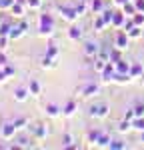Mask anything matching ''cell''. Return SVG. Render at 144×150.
<instances>
[{
    "instance_id": "cell-1",
    "label": "cell",
    "mask_w": 144,
    "mask_h": 150,
    "mask_svg": "<svg viewBox=\"0 0 144 150\" xmlns=\"http://www.w3.org/2000/svg\"><path fill=\"white\" fill-rule=\"evenodd\" d=\"M52 32H54V18L50 14H40V18H38V34L50 36Z\"/></svg>"
},
{
    "instance_id": "cell-2",
    "label": "cell",
    "mask_w": 144,
    "mask_h": 150,
    "mask_svg": "<svg viewBox=\"0 0 144 150\" xmlns=\"http://www.w3.org/2000/svg\"><path fill=\"white\" fill-rule=\"evenodd\" d=\"M58 12L60 16L64 18V20H68V22H76L78 20V12H76V6H68V4H62V6H58Z\"/></svg>"
},
{
    "instance_id": "cell-3",
    "label": "cell",
    "mask_w": 144,
    "mask_h": 150,
    "mask_svg": "<svg viewBox=\"0 0 144 150\" xmlns=\"http://www.w3.org/2000/svg\"><path fill=\"white\" fill-rule=\"evenodd\" d=\"M114 46L118 48V50H126V48L130 46V36L126 30H120L118 34L114 36Z\"/></svg>"
},
{
    "instance_id": "cell-4",
    "label": "cell",
    "mask_w": 144,
    "mask_h": 150,
    "mask_svg": "<svg viewBox=\"0 0 144 150\" xmlns=\"http://www.w3.org/2000/svg\"><path fill=\"white\" fill-rule=\"evenodd\" d=\"M108 112H110L108 104H94V106H90V112L88 114L92 116V118H106Z\"/></svg>"
},
{
    "instance_id": "cell-5",
    "label": "cell",
    "mask_w": 144,
    "mask_h": 150,
    "mask_svg": "<svg viewBox=\"0 0 144 150\" xmlns=\"http://www.w3.org/2000/svg\"><path fill=\"white\" fill-rule=\"evenodd\" d=\"M16 130H18V128L14 126V122H4V124H2V130H0V134H2V138H4V140H10V138H14Z\"/></svg>"
},
{
    "instance_id": "cell-6",
    "label": "cell",
    "mask_w": 144,
    "mask_h": 150,
    "mask_svg": "<svg viewBox=\"0 0 144 150\" xmlns=\"http://www.w3.org/2000/svg\"><path fill=\"white\" fill-rule=\"evenodd\" d=\"M102 74V80L104 82H114V76H116V66H114V62H108L106 68L100 72Z\"/></svg>"
},
{
    "instance_id": "cell-7",
    "label": "cell",
    "mask_w": 144,
    "mask_h": 150,
    "mask_svg": "<svg viewBox=\"0 0 144 150\" xmlns=\"http://www.w3.org/2000/svg\"><path fill=\"white\" fill-rule=\"evenodd\" d=\"M80 92H82V96L90 98V96H96V94L100 92V86H98V84H94V82H90V84H86V86H82V88H80Z\"/></svg>"
},
{
    "instance_id": "cell-8",
    "label": "cell",
    "mask_w": 144,
    "mask_h": 150,
    "mask_svg": "<svg viewBox=\"0 0 144 150\" xmlns=\"http://www.w3.org/2000/svg\"><path fill=\"white\" fill-rule=\"evenodd\" d=\"M30 130H32V134H34V138L36 140H42V138H46V134H48V128L44 126V124H34V126H28Z\"/></svg>"
},
{
    "instance_id": "cell-9",
    "label": "cell",
    "mask_w": 144,
    "mask_h": 150,
    "mask_svg": "<svg viewBox=\"0 0 144 150\" xmlns=\"http://www.w3.org/2000/svg\"><path fill=\"white\" fill-rule=\"evenodd\" d=\"M98 52H100V46H98V44H96V42H86V44H84V54H86V56H98Z\"/></svg>"
},
{
    "instance_id": "cell-10",
    "label": "cell",
    "mask_w": 144,
    "mask_h": 150,
    "mask_svg": "<svg viewBox=\"0 0 144 150\" xmlns=\"http://www.w3.org/2000/svg\"><path fill=\"white\" fill-rule=\"evenodd\" d=\"M126 14L124 12H114V16H112V26H116V28H122L124 22H126Z\"/></svg>"
},
{
    "instance_id": "cell-11",
    "label": "cell",
    "mask_w": 144,
    "mask_h": 150,
    "mask_svg": "<svg viewBox=\"0 0 144 150\" xmlns=\"http://www.w3.org/2000/svg\"><path fill=\"white\" fill-rule=\"evenodd\" d=\"M28 94H30V90H28V88H24V86H18V88L14 90V100H18V102H24V100L28 98Z\"/></svg>"
},
{
    "instance_id": "cell-12",
    "label": "cell",
    "mask_w": 144,
    "mask_h": 150,
    "mask_svg": "<svg viewBox=\"0 0 144 150\" xmlns=\"http://www.w3.org/2000/svg\"><path fill=\"white\" fill-rule=\"evenodd\" d=\"M68 38H70V40H80V38H82V30H80V26L72 24L70 28H68Z\"/></svg>"
},
{
    "instance_id": "cell-13",
    "label": "cell",
    "mask_w": 144,
    "mask_h": 150,
    "mask_svg": "<svg viewBox=\"0 0 144 150\" xmlns=\"http://www.w3.org/2000/svg\"><path fill=\"white\" fill-rule=\"evenodd\" d=\"M114 66H116V72H124V74H130V66H132V64L120 58L118 62H114Z\"/></svg>"
},
{
    "instance_id": "cell-14",
    "label": "cell",
    "mask_w": 144,
    "mask_h": 150,
    "mask_svg": "<svg viewBox=\"0 0 144 150\" xmlns=\"http://www.w3.org/2000/svg\"><path fill=\"white\" fill-rule=\"evenodd\" d=\"M122 12H124L126 16H134L138 10H136V4H134L132 0H128V2H124V4H122Z\"/></svg>"
},
{
    "instance_id": "cell-15",
    "label": "cell",
    "mask_w": 144,
    "mask_h": 150,
    "mask_svg": "<svg viewBox=\"0 0 144 150\" xmlns=\"http://www.w3.org/2000/svg\"><path fill=\"white\" fill-rule=\"evenodd\" d=\"M110 142H112V140H110V136L102 132V134H100V138L94 142V146H100V148H110Z\"/></svg>"
},
{
    "instance_id": "cell-16",
    "label": "cell",
    "mask_w": 144,
    "mask_h": 150,
    "mask_svg": "<svg viewBox=\"0 0 144 150\" xmlns=\"http://www.w3.org/2000/svg\"><path fill=\"white\" fill-rule=\"evenodd\" d=\"M76 112V102L74 100H68V102L64 104V108H62V114L64 116H72Z\"/></svg>"
},
{
    "instance_id": "cell-17",
    "label": "cell",
    "mask_w": 144,
    "mask_h": 150,
    "mask_svg": "<svg viewBox=\"0 0 144 150\" xmlns=\"http://www.w3.org/2000/svg\"><path fill=\"white\" fill-rule=\"evenodd\" d=\"M74 142V138H72V134H64L62 136V148H78V144H72Z\"/></svg>"
},
{
    "instance_id": "cell-18",
    "label": "cell",
    "mask_w": 144,
    "mask_h": 150,
    "mask_svg": "<svg viewBox=\"0 0 144 150\" xmlns=\"http://www.w3.org/2000/svg\"><path fill=\"white\" fill-rule=\"evenodd\" d=\"M90 10L94 12V14H102L104 12V2L102 0H92L90 2Z\"/></svg>"
},
{
    "instance_id": "cell-19",
    "label": "cell",
    "mask_w": 144,
    "mask_h": 150,
    "mask_svg": "<svg viewBox=\"0 0 144 150\" xmlns=\"http://www.w3.org/2000/svg\"><path fill=\"white\" fill-rule=\"evenodd\" d=\"M108 24L106 20H104V16L102 14H96V18H94V30H104Z\"/></svg>"
},
{
    "instance_id": "cell-20",
    "label": "cell",
    "mask_w": 144,
    "mask_h": 150,
    "mask_svg": "<svg viewBox=\"0 0 144 150\" xmlns=\"http://www.w3.org/2000/svg\"><path fill=\"white\" fill-rule=\"evenodd\" d=\"M128 36H130V40H136V38H140L142 36V26H132L130 30H128Z\"/></svg>"
},
{
    "instance_id": "cell-21",
    "label": "cell",
    "mask_w": 144,
    "mask_h": 150,
    "mask_svg": "<svg viewBox=\"0 0 144 150\" xmlns=\"http://www.w3.org/2000/svg\"><path fill=\"white\" fill-rule=\"evenodd\" d=\"M22 34H24V30L20 28V24H18V26H12V30H10V34H8V38H10V40H18Z\"/></svg>"
},
{
    "instance_id": "cell-22",
    "label": "cell",
    "mask_w": 144,
    "mask_h": 150,
    "mask_svg": "<svg viewBox=\"0 0 144 150\" xmlns=\"http://www.w3.org/2000/svg\"><path fill=\"white\" fill-rule=\"evenodd\" d=\"M132 128L138 130V132H144V116H136L132 120Z\"/></svg>"
},
{
    "instance_id": "cell-23",
    "label": "cell",
    "mask_w": 144,
    "mask_h": 150,
    "mask_svg": "<svg viewBox=\"0 0 144 150\" xmlns=\"http://www.w3.org/2000/svg\"><path fill=\"white\" fill-rule=\"evenodd\" d=\"M106 64H108V60H104V58H100V56L94 58V70L96 72H102V70L106 68Z\"/></svg>"
},
{
    "instance_id": "cell-24",
    "label": "cell",
    "mask_w": 144,
    "mask_h": 150,
    "mask_svg": "<svg viewBox=\"0 0 144 150\" xmlns=\"http://www.w3.org/2000/svg\"><path fill=\"white\" fill-rule=\"evenodd\" d=\"M46 114L50 116V118H56V116L60 114V108L56 104H46Z\"/></svg>"
},
{
    "instance_id": "cell-25",
    "label": "cell",
    "mask_w": 144,
    "mask_h": 150,
    "mask_svg": "<svg viewBox=\"0 0 144 150\" xmlns=\"http://www.w3.org/2000/svg\"><path fill=\"white\" fill-rule=\"evenodd\" d=\"M10 10H12V14H14V16H22V14H24V4L14 2V4L10 6Z\"/></svg>"
},
{
    "instance_id": "cell-26",
    "label": "cell",
    "mask_w": 144,
    "mask_h": 150,
    "mask_svg": "<svg viewBox=\"0 0 144 150\" xmlns=\"http://www.w3.org/2000/svg\"><path fill=\"white\" fill-rule=\"evenodd\" d=\"M28 90H30V96H40V84H38L36 80H30Z\"/></svg>"
},
{
    "instance_id": "cell-27",
    "label": "cell",
    "mask_w": 144,
    "mask_h": 150,
    "mask_svg": "<svg viewBox=\"0 0 144 150\" xmlns=\"http://www.w3.org/2000/svg\"><path fill=\"white\" fill-rule=\"evenodd\" d=\"M142 74V66L138 64V62H132V66H130V76L132 78H136V76H140Z\"/></svg>"
},
{
    "instance_id": "cell-28",
    "label": "cell",
    "mask_w": 144,
    "mask_h": 150,
    "mask_svg": "<svg viewBox=\"0 0 144 150\" xmlns=\"http://www.w3.org/2000/svg\"><path fill=\"white\" fill-rule=\"evenodd\" d=\"M40 66H42V68H52V66H54V58L52 56H42V60H40Z\"/></svg>"
},
{
    "instance_id": "cell-29",
    "label": "cell",
    "mask_w": 144,
    "mask_h": 150,
    "mask_svg": "<svg viewBox=\"0 0 144 150\" xmlns=\"http://www.w3.org/2000/svg\"><path fill=\"white\" fill-rule=\"evenodd\" d=\"M132 128V120H128V118H124L122 122L118 124V132H128Z\"/></svg>"
},
{
    "instance_id": "cell-30",
    "label": "cell",
    "mask_w": 144,
    "mask_h": 150,
    "mask_svg": "<svg viewBox=\"0 0 144 150\" xmlns=\"http://www.w3.org/2000/svg\"><path fill=\"white\" fill-rule=\"evenodd\" d=\"M16 146H20V148H32L34 144H32V140H28L26 136H24V138H18V142H16Z\"/></svg>"
},
{
    "instance_id": "cell-31",
    "label": "cell",
    "mask_w": 144,
    "mask_h": 150,
    "mask_svg": "<svg viewBox=\"0 0 144 150\" xmlns=\"http://www.w3.org/2000/svg\"><path fill=\"white\" fill-rule=\"evenodd\" d=\"M46 54H48V56H52V58H56V56H58V46H56L54 42H50L48 48H46Z\"/></svg>"
},
{
    "instance_id": "cell-32",
    "label": "cell",
    "mask_w": 144,
    "mask_h": 150,
    "mask_svg": "<svg viewBox=\"0 0 144 150\" xmlns=\"http://www.w3.org/2000/svg\"><path fill=\"white\" fill-rule=\"evenodd\" d=\"M12 30V24L10 22H2L0 24V36H8Z\"/></svg>"
},
{
    "instance_id": "cell-33",
    "label": "cell",
    "mask_w": 144,
    "mask_h": 150,
    "mask_svg": "<svg viewBox=\"0 0 144 150\" xmlns=\"http://www.w3.org/2000/svg\"><path fill=\"white\" fill-rule=\"evenodd\" d=\"M126 148V142H122V140H112L110 142V150H124Z\"/></svg>"
},
{
    "instance_id": "cell-34",
    "label": "cell",
    "mask_w": 144,
    "mask_h": 150,
    "mask_svg": "<svg viewBox=\"0 0 144 150\" xmlns=\"http://www.w3.org/2000/svg\"><path fill=\"white\" fill-rule=\"evenodd\" d=\"M100 134H102L100 130H90V132H88V142H92V144H94L96 140L100 138Z\"/></svg>"
},
{
    "instance_id": "cell-35",
    "label": "cell",
    "mask_w": 144,
    "mask_h": 150,
    "mask_svg": "<svg viewBox=\"0 0 144 150\" xmlns=\"http://www.w3.org/2000/svg\"><path fill=\"white\" fill-rule=\"evenodd\" d=\"M132 18H134V24H138V26H144V12H136Z\"/></svg>"
},
{
    "instance_id": "cell-36",
    "label": "cell",
    "mask_w": 144,
    "mask_h": 150,
    "mask_svg": "<svg viewBox=\"0 0 144 150\" xmlns=\"http://www.w3.org/2000/svg\"><path fill=\"white\" fill-rule=\"evenodd\" d=\"M30 10H38L40 6H42V0H28V4H26Z\"/></svg>"
},
{
    "instance_id": "cell-37",
    "label": "cell",
    "mask_w": 144,
    "mask_h": 150,
    "mask_svg": "<svg viewBox=\"0 0 144 150\" xmlns=\"http://www.w3.org/2000/svg\"><path fill=\"white\" fill-rule=\"evenodd\" d=\"M102 16H104L106 24L110 26V24H112V16H114V10H104V12H102Z\"/></svg>"
},
{
    "instance_id": "cell-38",
    "label": "cell",
    "mask_w": 144,
    "mask_h": 150,
    "mask_svg": "<svg viewBox=\"0 0 144 150\" xmlns=\"http://www.w3.org/2000/svg\"><path fill=\"white\" fill-rule=\"evenodd\" d=\"M120 60V50L116 48V50H110V60L108 62H118Z\"/></svg>"
},
{
    "instance_id": "cell-39",
    "label": "cell",
    "mask_w": 144,
    "mask_h": 150,
    "mask_svg": "<svg viewBox=\"0 0 144 150\" xmlns=\"http://www.w3.org/2000/svg\"><path fill=\"white\" fill-rule=\"evenodd\" d=\"M86 10H88V4H86L84 0H82V2H80V4H76V12H78L80 16H82V14H84V12H86Z\"/></svg>"
},
{
    "instance_id": "cell-40",
    "label": "cell",
    "mask_w": 144,
    "mask_h": 150,
    "mask_svg": "<svg viewBox=\"0 0 144 150\" xmlns=\"http://www.w3.org/2000/svg\"><path fill=\"white\" fill-rule=\"evenodd\" d=\"M134 114L136 116H144V102H138L134 106Z\"/></svg>"
},
{
    "instance_id": "cell-41",
    "label": "cell",
    "mask_w": 144,
    "mask_h": 150,
    "mask_svg": "<svg viewBox=\"0 0 144 150\" xmlns=\"http://www.w3.org/2000/svg\"><path fill=\"white\" fill-rule=\"evenodd\" d=\"M26 124H28V120H26V118H16V120H14V126L18 128V130H20V128H24Z\"/></svg>"
},
{
    "instance_id": "cell-42",
    "label": "cell",
    "mask_w": 144,
    "mask_h": 150,
    "mask_svg": "<svg viewBox=\"0 0 144 150\" xmlns=\"http://www.w3.org/2000/svg\"><path fill=\"white\" fill-rule=\"evenodd\" d=\"M12 4H14V0H0V10H8Z\"/></svg>"
},
{
    "instance_id": "cell-43",
    "label": "cell",
    "mask_w": 144,
    "mask_h": 150,
    "mask_svg": "<svg viewBox=\"0 0 144 150\" xmlns=\"http://www.w3.org/2000/svg\"><path fill=\"white\" fill-rule=\"evenodd\" d=\"M2 70H4V72H6V76H12V74H14V72H16V70H14V66H12V64H6V66H2Z\"/></svg>"
},
{
    "instance_id": "cell-44",
    "label": "cell",
    "mask_w": 144,
    "mask_h": 150,
    "mask_svg": "<svg viewBox=\"0 0 144 150\" xmlns=\"http://www.w3.org/2000/svg\"><path fill=\"white\" fill-rule=\"evenodd\" d=\"M8 40H10L8 36H0V50H4V48H6V44H8Z\"/></svg>"
},
{
    "instance_id": "cell-45",
    "label": "cell",
    "mask_w": 144,
    "mask_h": 150,
    "mask_svg": "<svg viewBox=\"0 0 144 150\" xmlns=\"http://www.w3.org/2000/svg\"><path fill=\"white\" fill-rule=\"evenodd\" d=\"M134 4H136V10L138 12H144V0H134Z\"/></svg>"
},
{
    "instance_id": "cell-46",
    "label": "cell",
    "mask_w": 144,
    "mask_h": 150,
    "mask_svg": "<svg viewBox=\"0 0 144 150\" xmlns=\"http://www.w3.org/2000/svg\"><path fill=\"white\" fill-rule=\"evenodd\" d=\"M6 64H8V60H6V56L0 52V68H2V66H6Z\"/></svg>"
},
{
    "instance_id": "cell-47",
    "label": "cell",
    "mask_w": 144,
    "mask_h": 150,
    "mask_svg": "<svg viewBox=\"0 0 144 150\" xmlns=\"http://www.w3.org/2000/svg\"><path fill=\"white\" fill-rule=\"evenodd\" d=\"M6 78H8V76H6V72L0 68V84H2V82H6Z\"/></svg>"
},
{
    "instance_id": "cell-48",
    "label": "cell",
    "mask_w": 144,
    "mask_h": 150,
    "mask_svg": "<svg viewBox=\"0 0 144 150\" xmlns=\"http://www.w3.org/2000/svg\"><path fill=\"white\" fill-rule=\"evenodd\" d=\"M20 28H22V30H24V34H26V32H28V28H30V26H28V24H26V22H22V24H20Z\"/></svg>"
},
{
    "instance_id": "cell-49",
    "label": "cell",
    "mask_w": 144,
    "mask_h": 150,
    "mask_svg": "<svg viewBox=\"0 0 144 150\" xmlns=\"http://www.w3.org/2000/svg\"><path fill=\"white\" fill-rule=\"evenodd\" d=\"M124 2H128V0H114V4H118V6H122Z\"/></svg>"
},
{
    "instance_id": "cell-50",
    "label": "cell",
    "mask_w": 144,
    "mask_h": 150,
    "mask_svg": "<svg viewBox=\"0 0 144 150\" xmlns=\"http://www.w3.org/2000/svg\"><path fill=\"white\" fill-rule=\"evenodd\" d=\"M14 2H20V4H28V0H14Z\"/></svg>"
}]
</instances>
